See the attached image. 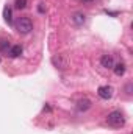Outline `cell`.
Listing matches in <instances>:
<instances>
[{"instance_id": "7", "label": "cell", "mask_w": 133, "mask_h": 134, "mask_svg": "<svg viewBox=\"0 0 133 134\" xmlns=\"http://www.w3.org/2000/svg\"><path fill=\"white\" fill-rule=\"evenodd\" d=\"M72 20H74L75 25H83L85 20H86V16H85L83 13H75V14L72 16Z\"/></svg>"}, {"instance_id": "6", "label": "cell", "mask_w": 133, "mask_h": 134, "mask_svg": "<svg viewBox=\"0 0 133 134\" xmlns=\"http://www.w3.org/2000/svg\"><path fill=\"white\" fill-rule=\"evenodd\" d=\"M91 108V101L88 100V98H83V100H80L77 103V109L80 111V112H85V111H88Z\"/></svg>"}, {"instance_id": "10", "label": "cell", "mask_w": 133, "mask_h": 134, "mask_svg": "<svg viewBox=\"0 0 133 134\" xmlns=\"http://www.w3.org/2000/svg\"><path fill=\"white\" fill-rule=\"evenodd\" d=\"M3 19L6 24H11L13 22V17H11V8L9 6H5L3 8Z\"/></svg>"}, {"instance_id": "15", "label": "cell", "mask_w": 133, "mask_h": 134, "mask_svg": "<svg viewBox=\"0 0 133 134\" xmlns=\"http://www.w3.org/2000/svg\"><path fill=\"white\" fill-rule=\"evenodd\" d=\"M80 2H93V0H80Z\"/></svg>"}, {"instance_id": "13", "label": "cell", "mask_w": 133, "mask_h": 134, "mask_svg": "<svg viewBox=\"0 0 133 134\" xmlns=\"http://www.w3.org/2000/svg\"><path fill=\"white\" fill-rule=\"evenodd\" d=\"M125 91H127V94H129V95L132 94V92H130V91H132V83H129V84L125 86Z\"/></svg>"}, {"instance_id": "9", "label": "cell", "mask_w": 133, "mask_h": 134, "mask_svg": "<svg viewBox=\"0 0 133 134\" xmlns=\"http://www.w3.org/2000/svg\"><path fill=\"white\" fill-rule=\"evenodd\" d=\"M8 53H9V56H11V58H17V56H21V55H22V47H21V45H13V47L9 48V52H8Z\"/></svg>"}, {"instance_id": "8", "label": "cell", "mask_w": 133, "mask_h": 134, "mask_svg": "<svg viewBox=\"0 0 133 134\" xmlns=\"http://www.w3.org/2000/svg\"><path fill=\"white\" fill-rule=\"evenodd\" d=\"M113 70H114V73H116L117 76H122V75L125 73L127 67H125L124 63H117V64H114V66H113Z\"/></svg>"}, {"instance_id": "11", "label": "cell", "mask_w": 133, "mask_h": 134, "mask_svg": "<svg viewBox=\"0 0 133 134\" xmlns=\"http://www.w3.org/2000/svg\"><path fill=\"white\" fill-rule=\"evenodd\" d=\"M9 48H11V44H9V41H6V39H2V41H0V52H9Z\"/></svg>"}, {"instance_id": "1", "label": "cell", "mask_w": 133, "mask_h": 134, "mask_svg": "<svg viewBox=\"0 0 133 134\" xmlns=\"http://www.w3.org/2000/svg\"><path fill=\"white\" fill-rule=\"evenodd\" d=\"M106 123L113 128H122L125 125V115L121 111H111L106 115Z\"/></svg>"}, {"instance_id": "16", "label": "cell", "mask_w": 133, "mask_h": 134, "mask_svg": "<svg viewBox=\"0 0 133 134\" xmlns=\"http://www.w3.org/2000/svg\"><path fill=\"white\" fill-rule=\"evenodd\" d=\"M0 63H2V58H0Z\"/></svg>"}, {"instance_id": "2", "label": "cell", "mask_w": 133, "mask_h": 134, "mask_svg": "<svg viewBox=\"0 0 133 134\" xmlns=\"http://www.w3.org/2000/svg\"><path fill=\"white\" fill-rule=\"evenodd\" d=\"M14 28L16 31L21 34H28L33 30V22L30 17H19L16 22H14Z\"/></svg>"}, {"instance_id": "5", "label": "cell", "mask_w": 133, "mask_h": 134, "mask_svg": "<svg viewBox=\"0 0 133 134\" xmlns=\"http://www.w3.org/2000/svg\"><path fill=\"white\" fill-rule=\"evenodd\" d=\"M100 64H102V67H105V69H113V66H114V59H113L111 55H102Z\"/></svg>"}, {"instance_id": "14", "label": "cell", "mask_w": 133, "mask_h": 134, "mask_svg": "<svg viewBox=\"0 0 133 134\" xmlns=\"http://www.w3.org/2000/svg\"><path fill=\"white\" fill-rule=\"evenodd\" d=\"M39 11L44 13V3H39Z\"/></svg>"}, {"instance_id": "12", "label": "cell", "mask_w": 133, "mask_h": 134, "mask_svg": "<svg viewBox=\"0 0 133 134\" xmlns=\"http://www.w3.org/2000/svg\"><path fill=\"white\" fill-rule=\"evenodd\" d=\"M27 6V0H16L14 2V8L16 9H24Z\"/></svg>"}, {"instance_id": "4", "label": "cell", "mask_w": 133, "mask_h": 134, "mask_svg": "<svg viewBox=\"0 0 133 134\" xmlns=\"http://www.w3.org/2000/svg\"><path fill=\"white\" fill-rule=\"evenodd\" d=\"M97 94H99L100 98L110 100V98L113 97V94H114V89H113L111 86H100L99 89H97Z\"/></svg>"}, {"instance_id": "3", "label": "cell", "mask_w": 133, "mask_h": 134, "mask_svg": "<svg viewBox=\"0 0 133 134\" xmlns=\"http://www.w3.org/2000/svg\"><path fill=\"white\" fill-rule=\"evenodd\" d=\"M52 64L60 70H64L69 67V59L64 55H55V56H52Z\"/></svg>"}]
</instances>
